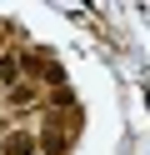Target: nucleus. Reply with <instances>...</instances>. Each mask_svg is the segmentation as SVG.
I'll use <instances>...</instances> for the list:
<instances>
[{
	"label": "nucleus",
	"instance_id": "nucleus-1",
	"mask_svg": "<svg viewBox=\"0 0 150 155\" xmlns=\"http://www.w3.org/2000/svg\"><path fill=\"white\" fill-rule=\"evenodd\" d=\"M35 135H40V155H65L70 140H75V115L65 120V110H45Z\"/></svg>",
	"mask_w": 150,
	"mask_h": 155
},
{
	"label": "nucleus",
	"instance_id": "nucleus-2",
	"mask_svg": "<svg viewBox=\"0 0 150 155\" xmlns=\"http://www.w3.org/2000/svg\"><path fill=\"white\" fill-rule=\"evenodd\" d=\"M0 155H40V135L25 125H10V130H0Z\"/></svg>",
	"mask_w": 150,
	"mask_h": 155
},
{
	"label": "nucleus",
	"instance_id": "nucleus-3",
	"mask_svg": "<svg viewBox=\"0 0 150 155\" xmlns=\"http://www.w3.org/2000/svg\"><path fill=\"white\" fill-rule=\"evenodd\" d=\"M20 80H25V50H20V45H10V50L0 55V85H5V90H15Z\"/></svg>",
	"mask_w": 150,
	"mask_h": 155
}]
</instances>
